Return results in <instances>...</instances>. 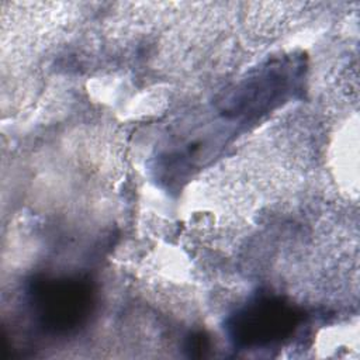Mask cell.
Masks as SVG:
<instances>
[{
	"mask_svg": "<svg viewBox=\"0 0 360 360\" xmlns=\"http://www.w3.org/2000/svg\"><path fill=\"white\" fill-rule=\"evenodd\" d=\"M79 280H62L52 283L48 292L42 294V316L52 325L70 326L80 321L91 301L89 287L77 283Z\"/></svg>",
	"mask_w": 360,
	"mask_h": 360,
	"instance_id": "cell-2",
	"label": "cell"
},
{
	"mask_svg": "<svg viewBox=\"0 0 360 360\" xmlns=\"http://www.w3.org/2000/svg\"><path fill=\"white\" fill-rule=\"evenodd\" d=\"M295 323L297 314L291 307L281 301L262 300L238 316L236 332L246 345H263L280 339Z\"/></svg>",
	"mask_w": 360,
	"mask_h": 360,
	"instance_id": "cell-1",
	"label": "cell"
}]
</instances>
